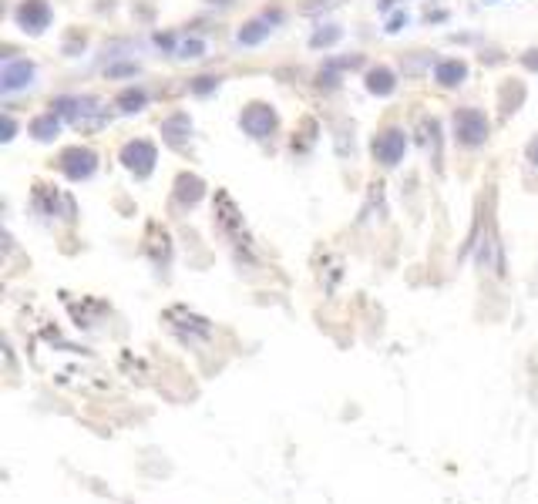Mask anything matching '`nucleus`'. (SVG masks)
Listing matches in <instances>:
<instances>
[{
  "mask_svg": "<svg viewBox=\"0 0 538 504\" xmlns=\"http://www.w3.org/2000/svg\"><path fill=\"white\" fill-rule=\"evenodd\" d=\"M179 199L182 202H199L202 199V182L196 175H179Z\"/></svg>",
  "mask_w": 538,
  "mask_h": 504,
  "instance_id": "14",
  "label": "nucleus"
},
{
  "mask_svg": "<svg viewBox=\"0 0 538 504\" xmlns=\"http://www.w3.org/2000/svg\"><path fill=\"white\" fill-rule=\"evenodd\" d=\"M31 81H34V64H27V61H11L4 67V75H0L4 91H20V88H27Z\"/></svg>",
  "mask_w": 538,
  "mask_h": 504,
  "instance_id": "8",
  "label": "nucleus"
},
{
  "mask_svg": "<svg viewBox=\"0 0 538 504\" xmlns=\"http://www.w3.org/2000/svg\"><path fill=\"white\" fill-rule=\"evenodd\" d=\"M333 41H340V31H337V27H330V31H316L309 44H313V47H326V44H333Z\"/></svg>",
  "mask_w": 538,
  "mask_h": 504,
  "instance_id": "17",
  "label": "nucleus"
},
{
  "mask_svg": "<svg viewBox=\"0 0 538 504\" xmlns=\"http://www.w3.org/2000/svg\"><path fill=\"white\" fill-rule=\"evenodd\" d=\"M276 20H279V14H266L262 20H249L246 27L236 34V41L239 44H260L262 37H269V31H273L269 24H276Z\"/></svg>",
  "mask_w": 538,
  "mask_h": 504,
  "instance_id": "9",
  "label": "nucleus"
},
{
  "mask_svg": "<svg viewBox=\"0 0 538 504\" xmlns=\"http://www.w3.org/2000/svg\"><path fill=\"white\" fill-rule=\"evenodd\" d=\"M454 135L461 145H481L485 138H488V122H485V115L475 111V108H464L454 115Z\"/></svg>",
  "mask_w": 538,
  "mask_h": 504,
  "instance_id": "2",
  "label": "nucleus"
},
{
  "mask_svg": "<svg viewBox=\"0 0 538 504\" xmlns=\"http://www.w3.org/2000/svg\"><path fill=\"white\" fill-rule=\"evenodd\" d=\"M400 27H407V14H394L390 20H387V31L390 34H397Z\"/></svg>",
  "mask_w": 538,
  "mask_h": 504,
  "instance_id": "19",
  "label": "nucleus"
},
{
  "mask_svg": "<svg viewBox=\"0 0 538 504\" xmlns=\"http://www.w3.org/2000/svg\"><path fill=\"white\" fill-rule=\"evenodd\" d=\"M118 108H122V111H141V108H145V91H135V88L122 91L118 94Z\"/></svg>",
  "mask_w": 538,
  "mask_h": 504,
  "instance_id": "15",
  "label": "nucleus"
},
{
  "mask_svg": "<svg viewBox=\"0 0 538 504\" xmlns=\"http://www.w3.org/2000/svg\"><path fill=\"white\" fill-rule=\"evenodd\" d=\"M243 128H246L252 138L273 135V128H276V115H273V108H266V105H249L246 111H243Z\"/></svg>",
  "mask_w": 538,
  "mask_h": 504,
  "instance_id": "6",
  "label": "nucleus"
},
{
  "mask_svg": "<svg viewBox=\"0 0 538 504\" xmlns=\"http://www.w3.org/2000/svg\"><path fill=\"white\" fill-rule=\"evenodd\" d=\"M188 131H192L188 115H172L169 122H162V135H165V141H172V145H182L185 138H188Z\"/></svg>",
  "mask_w": 538,
  "mask_h": 504,
  "instance_id": "10",
  "label": "nucleus"
},
{
  "mask_svg": "<svg viewBox=\"0 0 538 504\" xmlns=\"http://www.w3.org/2000/svg\"><path fill=\"white\" fill-rule=\"evenodd\" d=\"M202 54H205V44H202L199 37H192V41H182V44H179V58H185V61H188V58H202Z\"/></svg>",
  "mask_w": 538,
  "mask_h": 504,
  "instance_id": "16",
  "label": "nucleus"
},
{
  "mask_svg": "<svg viewBox=\"0 0 538 504\" xmlns=\"http://www.w3.org/2000/svg\"><path fill=\"white\" fill-rule=\"evenodd\" d=\"M58 128H61V122H58V115L51 111V115H44V118L31 122V135L41 138V141H51V138L58 135Z\"/></svg>",
  "mask_w": 538,
  "mask_h": 504,
  "instance_id": "13",
  "label": "nucleus"
},
{
  "mask_svg": "<svg viewBox=\"0 0 538 504\" xmlns=\"http://www.w3.org/2000/svg\"><path fill=\"white\" fill-rule=\"evenodd\" d=\"M333 4H340V0H309V4H303V11L313 14V11H320V7H333Z\"/></svg>",
  "mask_w": 538,
  "mask_h": 504,
  "instance_id": "21",
  "label": "nucleus"
},
{
  "mask_svg": "<svg viewBox=\"0 0 538 504\" xmlns=\"http://www.w3.org/2000/svg\"><path fill=\"white\" fill-rule=\"evenodd\" d=\"M17 24H20L24 31L41 34L47 24H51V7H47L44 0H24V4L17 7Z\"/></svg>",
  "mask_w": 538,
  "mask_h": 504,
  "instance_id": "5",
  "label": "nucleus"
},
{
  "mask_svg": "<svg viewBox=\"0 0 538 504\" xmlns=\"http://www.w3.org/2000/svg\"><path fill=\"white\" fill-rule=\"evenodd\" d=\"M404 148H407V135H404L400 128H387L384 135L373 138V155H377V162H384V165H397Z\"/></svg>",
  "mask_w": 538,
  "mask_h": 504,
  "instance_id": "3",
  "label": "nucleus"
},
{
  "mask_svg": "<svg viewBox=\"0 0 538 504\" xmlns=\"http://www.w3.org/2000/svg\"><path fill=\"white\" fill-rule=\"evenodd\" d=\"M525 64L535 71V67H538V51H528V54H525Z\"/></svg>",
  "mask_w": 538,
  "mask_h": 504,
  "instance_id": "22",
  "label": "nucleus"
},
{
  "mask_svg": "<svg viewBox=\"0 0 538 504\" xmlns=\"http://www.w3.org/2000/svg\"><path fill=\"white\" fill-rule=\"evenodd\" d=\"M61 168L68 179H88L94 172V152H88V148H68V152L61 155Z\"/></svg>",
  "mask_w": 538,
  "mask_h": 504,
  "instance_id": "7",
  "label": "nucleus"
},
{
  "mask_svg": "<svg viewBox=\"0 0 538 504\" xmlns=\"http://www.w3.org/2000/svg\"><path fill=\"white\" fill-rule=\"evenodd\" d=\"M122 162H124V168H132L135 175H148L152 172V165H155V145L152 141H128L122 148Z\"/></svg>",
  "mask_w": 538,
  "mask_h": 504,
  "instance_id": "4",
  "label": "nucleus"
},
{
  "mask_svg": "<svg viewBox=\"0 0 538 504\" xmlns=\"http://www.w3.org/2000/svg\"><path fill=\"white\" fill-rule=\"evenodd\" d=\"M94 105H98L94 98H61V101H54L58 115H68V118L75 124H81V128L101 124V108H94Z\"/></svg>",
  "mask_w": 538,
  "mask_h": 504,
  "instance_id": "1",
  "label": "nucleus"
},
{
  "mask_svg": "<svg viewBox=\"0 0 538 504\" xmlns=\"http://www.w3.org/2000/svg\"><path fill=\"white\" fill-rule=\"evenodd\" d=\"M367 88L373 94H390L397 88V81H394V75H390L387 67H377V71H370L367 75Z\"/></svg>",
  "mask_w": 538,
  "mask_h": 504,
  "instance_id": "12",
  "label": "nucleus"
},
{
  "mask_svg": "<svg viewBox=\"0 0 538 504\" xmlns=\"http://www.w3.org/2000/svg\"><path fill=\"white\" fill-rule=\"evenodd\" d=\"M139 67L135 64H118V67H108V77H118V75H135Z\"/></svg>",
  "mask_w": 538,
  "mask_h": 504,
  "instance_id": "20",
  "label": "nucleus"
},
{
  "mask_svg": "<svg viewBox=\"0 0 538 504\" xmlns=\"http://www.w3.org/2000/svg\"><path fill=\"white\" fill-rule=\"evenodd\" d=\"M528 158L538 165V138H532V145H528Z\"/></svg>",
  "mask_w": 538,
  "mask_h": 504,
  "instance_id": "23",
  "label": "nucleus"
},
{
  "mask_svg": "<svg viewBox=\"0 0 538 504\" xmlns=\"http://www.w3.org/2000/svg\"><path fill=\"white\" fill-rule=\"evenodd\" d=\"M215 84H219L215 77H196V81H192V91H196V94H205V91H212Z\"/></svg>",
  "mask_w": 538,
  "mask_h": 504,
  "instance_id": "18",
  "label": "nucleus"
},
{
  "mask_svg": "<svg viewBox=\"0 0 538 504\" xmlns=\"http://www.w3.org/2000/svg\"><path fill=\"white\" fill-rule=\"evenodd\" d=\"M434 77H437L444 88H454V84H461L464 77H468V67H464L461 61H441L437 64V71H434Z\"/></svg>",
  "mask_w": 538,
  "mask_h": 504,
  "instance_id": "11",
  "label": "nucleus"
}]
</instances>
